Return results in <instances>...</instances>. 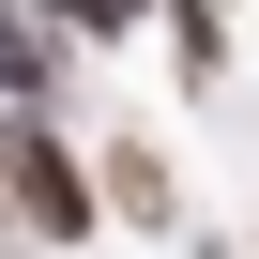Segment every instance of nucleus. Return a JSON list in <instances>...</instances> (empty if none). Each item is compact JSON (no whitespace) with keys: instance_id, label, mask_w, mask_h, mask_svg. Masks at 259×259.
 <instances>
[{"instance_id":"nucleus-1","label":"nucleus","mask_w":259,"mask_h":259,"mask_svg":"<svg viewBox=\"0 0 259 259\" xmlns=\"http://www.w3.org/2000/svg\"><path fill=\"white\" fill-rule=\"evenodd\" d=\"M0 183H16V213L46 229V244H92V213H107V183L76 168V138L31 107V122H0Z\"/></svg>"},{"instance_id":"nucleus-2","label":"nucleus","mask_w":259,"mask_h":259,"mask_svg":"<svg viewBox=\"0 0 259 259\" xmlns=\"http://www.w3.org/2000/svg\"><path fill=\"white\" fill-rule=\"evenodd\" d=\"M107 198H122V213H168V168H153L138 138H122V153H107Z\"/></svg>"},{"instance_id":"nucleus-3","label":"nucleus","mask_w":259,"mask_h":259,"mask_svg":"<svg viewBox=\"0 0 259 259\" xmlns=\"http://www.w3.org/2000/svg\"><path fill=\"white\" fill-rule=\"evenodd\" d=\"M46 16H61V31H92V46H122V31L153 16V0H46Z\"/></svg>"},{"instance_id":"nucleus-4","label":"nucleus","mask_w":259,"mask_h":259,"mask_svg":"<svg viewBox=\"0 0 259 259\" xmlns=\"http://www.w3.org/2000/svg\"><path fill=\"white\" fill-rule=\"evenodd\" d=\"M0 92H46V31L31 16H0Z\"/></svg>"},{"instance_id":"nucleus-5","label":"nucleus","mask_w":259,"mask_h":259,"mask_svg":"<svg viewBox=\"0 0 259 259\" xmlns=\"http://www.w3.org/2000/svg\"><path fill=\"white\" fill-rule=\"evenodd\" d=\"M0 16H16V0H0Z\"/></svg>"}]
</instances>
